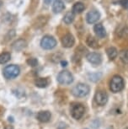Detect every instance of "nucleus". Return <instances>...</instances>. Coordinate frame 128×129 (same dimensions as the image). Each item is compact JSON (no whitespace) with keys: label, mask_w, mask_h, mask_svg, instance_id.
<instances>
[{"label":"nucleus","mask_w":128,"mask_h":129,"mask_svg":"<svg viewBox=\"0 0 128 129\" xmlns=\"http://www.w3.org/2000/svg\"><path fill=\"white\" fill-rule=\"evenodd\" d=\"M89 87L85 84H78L72 89V94L75 97H84L89 94Z\"/></svg>","instance_id":"obj_3"},{"label":"nucleus","mask_w":128,"mask_h":129,"mask_svg":"<svg viewBox=\"0 0 128 129\" xmlns=\"http://www.w3.org/2000/svg\"><path fill=\"white\" fill-rule=\"evenodd\" d=\"M84 9H85L84 4L83 3H81V2H78V3H76L72 6V12L73 14H81L84 10Z\"/></svg>","instance_id":"obj_15"},{"label":"nucleus","mask_w":128,"mask_h":129,"mask_svg":"<svg viewBox=\"0 0 128 129\" xmlns=\"http://www.w3.org/2000/svg\"><path fill=\"white\" fill-rule=\"evenodd\" d=\"M84 111H85V109L82 104H74L72 106L71 115L76 120H79L83 116Z\"/></svg>","instance_id":"obj_6"},{"label":"nucleus","mask_w":128,"mask_h":129,"mask_svg":"<svg viewBox=\"0 0 128 129\" xmlns=\"http://www.w3.org/2000/svg\"><path fill=\"white\" fill-rule=\"evenodd\" d=\"M117 33L119 34V36L120 35V33H122V34H121V36H126L127 34H128V28H127L125 25L120 26V27L119 28V30H118V31H117Z\"/></svg>","instance_id":"obj_22"},{"label":"nucleus","mask_w":128,"mask_h":129,"mask_svg":"<svg viewBox=\"0 0 128 129\" xmlns=\"http://www.w3.org/2000/svg\"><path fill=\"white\" fill-rule=\"evenodd\" d=\"M94 30H95L96 36L100 38H104L106 36L105 29L104 28L102 24H96L95 27H94Z\"/></svg>","instance_id":"obj_13"},{"label":"nucleus","mask_w":128,"mask_h":129,"mask_svg":"<svg viewBox=\"0 0 128 129\" xmlns=\"http://www.w3.org/2000/svg\"><path fill=\"white\" fill-rule=\"evenodd\" d=\"M63 20H64V22L67 24V25H69V24H71L72 21L74 20V14L72 13V11L67 12V13L65 14Z\"/></svg>","instance_id":"obj_19"},{"label":"nucleus","mask_w":128,"mask_h":129,"mask_svg":"<svg viewBox=\"0 0 128 129\" xmlns=\"http://www.w3.org/2000/svg\"><path fill=\"white\" fill-rule=\"evenodd\" d=\"M61 64H62V67H66L67 65V61H62V62H61Z\"/></svg>","instance_id":"obj_27"},{"label":"nucleus","mask_w":128,"mask_h":129,"mask_svg":"<svg viewBox=\"0 0 128 129\" xmlns=\"http://www.w3.org/2000/svg\"><path fill=\"white\" fill-rule=\"evenodd\" d=\"M120 58L124 63L128 64V50H123L120 53Z\"/></svg>","instance_id":"obj_21"},{"label":"nucleus","mask_w":128,"mask_h":129,"mask_svg":"<svg viewBox=\"0 0 128 129\" xmlns=\"http://www.w3.org/2000/svg\"><path fill=\"white\" fill-rule=\"evenodd\" d=\"M49 84V80L47 78H38L35 80V85L39 88H46Z\"/></svg>","instance_id":"obj_16"},{"label":"nucleus","mask_w":128,"mask_h":129,"mask_svg":"<svg viewBox=\"0 0 128 129\" xmlns=\"http://www.w3.org/2000/svg\"><path fill=\"white\" fill-rule=\"evenodd\" d=\"M74 43H75V39L72 34H66L62 38V44L64 47H72L74 45Z\"/></svg>","instance_id":"obj_10"},{"label":"nucleus","mask_w":128,"mask_h":129,"mask_svg":"<svg viewBox=\"0 0 128 129\" xmlns=\"http://www.w3.org/2000/svg\"><path fill=\"white\" fill-rule=\"evenodd\" d=\"M57 81L59 84L67 85L72 84L73 81V77L72 74L68 71H62L60 72L59 74L57 75Z\"/></svg>","instance_id":"obj_5"},{"label":"nucleus","mask_w":128,"mask_h":129,"mask_svg":"<svg viewBox=\"0 0 128 129\" xmlns=\"http://www.w3.org/2000/svg\"><path fill=\"white\" fill-rule=\"evenodd\" d=\"M11 58V55L9 52H4L0 54V64H4L8 62Z\"/></svg>","instance_id":"obj_20"},{"label":"nucleus","mask_w":128,"mask_h":129,"mask_svg":"<svg viewBox=\"0 0 128 129\" xmlns=\"http://www.w3.org/2000/svg\"><path fill=\"white\" fill-rule=\"evenodd\" d=\"M95 100L99 106H105L108 101V94H106L105 91L99 90L96 92L95 95Z\"/></svg>","instance_id":"obj_7"},{"label":"nucleus","mask_w":128,"mask_h":129,"mask_svg":"<svg viewBox=\"0 0 128 129\" xmlns=\"http://www.w3.org/2000/svg\"><path fill=\"white\" fill-rule=\"evenodd\" d=\"M86 58L90 63L95 64V65L100 64L101 62H102V57H101V55L100 53H97V52L88 53L86 56Z\"/></svg>","instance_id":"obj_8"},{"label":"nucleus","mask_w":128,"mask_h":129,"mask_svg":"<svg viewBox=\"0 0 128 129\" xmlns=\"http://www.w3.org/2000/svg\"><path fill=\"white\" fill-rule=\"evenodd\" d=\"M25 47H26V42L25 40H23V39H19V40H17L15 41V42L13 43V48L15 51H17V52L23 50Z\"/></svg>","instance_id":"obj_14"},{"label":"nucleus","mask_w":128,"mask_h":129,"mask_svg":"<svg viewBox=\"0 0 128 129\" xmlns=\"http://www.w3.org/2000/svg\"><path fill=\"white\" fill-rule=\"evenodd\" d=\"M65 9V5L62 0H56L52 4V10L55 14H58Z\"/></svg>","instance_id":"obj_12"},{"label":"nucleus","mask_w":128,"mask_h":129,"mask_svg":"<svg viewBox=\"0 0 128 129\" xmlns=\"http://www.w3.org/2000/svg\"><path fill=\"white\" fill-rule=\"evenodd\" d=\"M57 46V41L53 36H45L40 41V47L45 50L53 49Z\"/></svg>","instance_id":"obj_4"},{"label":"nucleus","mask_w":128,"mask_h":129,"mask_svg":"<svg viewBox=\"0 0 128 129\" xmlns=\"http://www.w3.org/2000/svg\"><path fill=\"white\" fill-rule=\"evenodd\" d=\"M4 108L0 106V117L4 115Z\"/></svg>","instance_id":"obj_25"},{"label":"nucleus","mask_w":128,"mask_h":129,"mask_svg":"<svg viewBox=\"0 0 128 129\" xmlns=\"http://www.w3.org/2000/svg\"><path fill=\"white\" fill-rule=\"evenodd\" d=\"M27 63L30 66H31V67H35V66H37L38 65V61H37V59L36 58H34V57H32V58H29V59H27Z\"/></svg>","instance_id":"obj_23"},{"label":"nucleus","mask_w":128,"mask_h":129,"mask_svg":"<svg viewBox=\"0 0 128 129\" xmlns=\"http://www.w3.org/2000/svg\"><path fill=\"white\" fill-rule=\"evenodd\" d=\"M51 112L48 111H41L40 112H38L36 118L38 119V121H40V122H48L51 119Z\"/></svg>","instance_id":"obj_11"},{"label":"nucleus","mask_w":128,"mask_h":129,"mask_svg":"<svg viewBox=\"0 0 128 129\" xmlns=\"http://www.w3.org/2000/svg\"><path fill=\"white\" fill-rule=\"evenodd\" d=\"M120 4L123 8H125V9L128 8V0H120Z\"/></svg>","instance_id":"obj_24"},{"label":"nucleus","mask_w":128,"mask_h":129,"mask_svg":"<svg viewBox=\"0 0 128 129\" xmlns=\"http://www.w3.org/2000/svg\"><path fill=\"white\" fill-rule=\"evenodd\" d=\"M20 68H19V66L14 65V64H11L4 68V76L8 79H12L18 76V75L20 74Z\"/></svg>","instance_id":"obj_2"},{"label":"nucleus","mask_w":128,"mask_h":129,"mask_svg":"<svg viewBox=\"0 0 128 129\" xmlns=\"http://www.w3.org/2000/svg\"><path fill=\"white\" fill-rule=\"evenodd\" d=\"M100 14L97 10L89 11L86 15V20L89 24L96 23L100 19Z\"/></svg>","instance_id":"obj_9"},{"label":"nucleus","mask_w":128,"mask_h":129,"mask_svg":"<svg viewBox=\"0 0 128 129\" xmlns=\"http://www.w3.org/2000/svg\"><path fill=\"white\" fill-rule=\"evenodd\" d=\"M110 89L113 93H118L124 89V80L120 75H115L112 77L110 83Z\"/></svg>","instance_id":"obj_1"},{"label":"nucleus","mask_w":128,"mask_h":129,"mask_svg":"<svg viewBox=\"0 0 128 129\" xmlns=\"http://www.w3.org/2000/svg\"><path fill=\"white\" fill-rule=\"evenodd\" d=\"M55 1H56V0H44L46 4H51L52 2H55Z\"/></svg>","instance_id":"obj_26"},{"label":"nucleus","mask_w":128,"mask_h":129,"mask_svg":"<svg viewBox=\"0 0 128 129\" xmlns=\"http://www.w3.org/2000/svg\"><path fill=\"white\" fill-rule=\"evenodd\" d=\"M106 53H107L108 57H109V58H110V60L115 59V58L117 57V54H118L116 48L112 47H109L108 49L106 50Z\"/></svg>","instance_id":"obj_18"},{"label":"nucleus","mask_w":128,"mask_h":129,"mask_svg":"<svg viewBox=\"0 0 128 129\" xmlns=\"http://www.w3.org/2000/svg\"><path fill=\"white\" fill-rule=\"evenodd\" d=\"M86 43H87V45H88L89 47H90L92 48H95V49H96V48H98L99 47H100L97 40H96L95 37L91 36H88V38H87V40H86Z\"/></svg>","instance_id":"obj_17"}]
</instances>
